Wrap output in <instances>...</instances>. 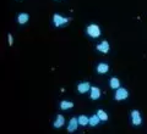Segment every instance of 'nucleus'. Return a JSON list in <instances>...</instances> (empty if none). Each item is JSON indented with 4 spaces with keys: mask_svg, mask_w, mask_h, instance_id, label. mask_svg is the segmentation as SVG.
Returning <instances> with one entry per match:
<instances>
[{
    "mask_svg": "<svg viewBox=\"0 0 147 134\" xmlns=\"http://www.w3.org/2000/svg\"><path fill=\"white\" fill-rule=\"evenodd\" d=\"M86 33L88 34L91 38H98L100 35V28H99V26L92 23L86 28Z\"/></svg>",
    "mask_w": 147,
    "mask_h": 134,
    "instance_id": "obj_1",
    "label": "nucleus"
},
{
    "mask_svg": "<svg viewBox=\"0 0 147 134\" xmlns=\"http://www.w3.org/2000/svg\"><path fill=\"white\" fill-rule=\"evenodd\" d=\"M129 98V91L125 88H118L114 94V99L117 101H121V100H126Z\"/></svg>",
    "mask_w": 147,
    "mask_h": 134,
    "instance_id": "obj_2",
    "label": "nucleus"
},
{
    "mask_svg": "<svg viewBox=\"0 0 147 134\" xmlns=\"http://www.w3.org/2000/svg\"><path fill=\"white\" fill-rule=\"evenodd\" d=\"M67 21H69V18L63 17L61 15H59V13H54L53 15V22H54L55 27H60L63 25H65Z\"/></svg>",
    "mask_w": 147,
    "mask_h": 134,
    "instance_id": "obj_3",
    "label": "nucleus"
},
{
    "mask_svg": "<svg viewBox=\"0 0 147 134\" xmlns=\"http://www.w3.org/2000/svg\"><path fill=\"white\" fill-rule=\"evenodd\" d=\"M131 122L134 126H140L142 123V118H141V113L137 110H132L131 111Z\"/></svg>",
    "mask_w": 147,
    "mask_h": 134,
    "instance_id": "obj_4",
    "label": "nucleus"
},
{
    "mask_svg": "<svg viewBox=\"0 0 147 134\" xmlns=\"http://www.w3.org/2000/svg\"><path fill=\"white\" fill-rule=\"evenodd\" d=\"M96 49L98 50L99 53H103V54H108L109 53V49H110V47H109V43L107 40H103V41H100V43L96 47Z\"/></svg>",
    "mask_w": 147,
    "mask_h": 134,
    "instance_id": "obj_5",
    "label": "nucleus"
},
{
    "mask_svg": "<svg viewBox=\"0 0 147 134\" xmlns=\"http://www.w3.org/2000/svg\"><path fill=\"white\" fill-rule=\"evenodd\" d=\"M91 90V84L88 82H82L80 83L79 85H77V91H79L80 94H85L87 91Z\"/></svg>",
    "mask_w": 147,
    "mask_h": 134,
    "instance_id": "obj_6",
    "label": "nucleus"
},
{
    "mask_svg": "<svg viewBox=\"0 0 147 134\" xmlns=\"http://www.w3.org/2000/svg\"><path fill=\"white\" fill-rule=\"evenodd\" d=\"M77 126H79V119L75 118V117H72V118L70 119V122H69V126H67V132H69V133L75 132L76 129H77Z\"/></svg>",
    "mask_w": 147,
    "mask_h": 134,
    "instance_id": "obj_7",
    "label": "nucleus"
},
{
    "mask_svg": "<svg viewBox=\"0 0 147 134\" xmlns=\"http://www.w3.org/2000/svg\"><path fill=\"white\" fill-rule=\"evenodd\" d=\"M91 95H90V98L92 100H98L100 98V89L97 87H91Z\"/></svg>",
    "mask_w": 147,
    "mask_h": 134,
    "instance_id": "obj_8",
    "label": "nucleus"
},
{
    "mask_svg": "<svg viewBox=\"0 0 147 134\" xmlns=\"http://www.w3.org/2000/svg\"><path fill=\"white\" fill-rule=\"evenodd\" d=\"M97 72L99 73V75H104V73H107L109 71V65L108 63H104V62H100L97 65Z\"/></svg>",
    "mask_w": 147,
    "mask_h": 134,
    "instance_id": "obj_9",
    "label": "nucleus"
},
{
    "mask_svg": "<svg viewBox=\"0 0 147 134\" xmlns=\"http://www.w3.org/2000/svg\"><path fill=\"white\" fill-rule=\"evenodd\" d=\"M64 123H65V117H64L63 115H58L53 126H54V128H60V127L64 126Z\"/></svg>",
    "mask_w": 147,
    "mask_h": 134,
    "instance_id": "obj_10",
    "label": "nucleus"
},
{
    "mask_svg": "<svg viewBox=\"0 0 147 134\" xmlns=\"http://www.w3.org/2000/svg\"><path fill=\"white\" fill-rule=\"evenodd\" d=\"M109 85L112 88L113 90H117L118 88H120V81H119V78L117 77H112L109 81Z\"/></svg>",
    "mask_w": 147,
    "mask_h": 134,
    "instance_id": "obj_11",
    "label": "nucleus"
},
{
    "mask_svg": "<svg viewBox=\"0 0 147 134\" xmlns=\"http://www.w3.org/2000/svg\"><path fill=\"white\" fill-rule=\"evenodd\" d=\"M28 18H30L28 13L22 12V13H20V15L17 16V22H18L20 25H26L27 22H28Z\"/></svg>",
    "mask_w": 147,
    "mask_h": 134,
    "instance_id": "obj_12",
    "label": "nucleus"
},
{
    "mask_svg": "<svg viewBox=\"0 0 147 134\" xmlns=\"http://www.w3.org/2000/svg\"><path fill=\"white\" fill-rule=\"evenodd\" d=\"M77 119H79V124L82 127H86L87 124H90V117L85 116V115H81V116L77 117Z\"/></svg>",
    "mask_w": 147,
    "mask_h": 134,
    "instance_id": "obj_13",
    "label": "nucleus"
},
{
    "mask_svg": "<svg viewBox=\"0 0 147 134\" xmlns=\"http://www.w3.org/2000/svg\"><path fill=\"white\" fill-rule=\"evenodd\" d=\"M99 122H100V118L98 117V115H97V113L90 117V126H91V127H96Z\"/></svg>",
    "mask_w": 147,
    "mask_h": 134,
    "instance_id": "obj_14",
    "label": "nucleus"
},
{
    "mask_svg": "<svg viewBox=\"0 0 147 134\" xmlns=\"http://www.w3.org/2000/svg\"><path fill=\"white\" fill-rule=\"evenodd\" d=\"M74 107V103H71V101H66L64 100L60 103V109L61 110H70Z\"/></svg>",
    "mask_w": 147,
    "mask_h": 134,
    "instance_id": "obj_15",
    "label": "nucleus"
},
{
    "mask_svg": "<svg viewBox=\"0 0 147 134\" xmlns=\"http://www.w3.org/2000/svg\"><path fill=\"white\" fill-rule=\"evenodd\" d=\"M97 115H98V117L100 118V121H104L105 122V121H108V118H109L108 117V113L105 112L104 110H98L97 111Z\"/></svg>",
    "mask_w": 147,
    "mask_h": 134,
    "instance_id": "obj_16",
    "label": "nucleus"
},
{
    "mask_svg": "<svg viewBox=\"0 0 147 134\" xmlns=\"http://www.w3.org/2000/svg\"><path fill=\"white\" fill-rule=\"evenodd\" d=\"M7 40H9V45H12V44H13V38H12L11 34L7 35Z\"/></svg>",
    "mask_w": 147,
    "mask_h": 134,
    "instance_id": "obj_17",
    "label": "nucleus"
}]
</instances>
